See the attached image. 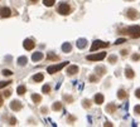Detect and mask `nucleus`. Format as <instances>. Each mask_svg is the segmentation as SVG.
Listing matches in <instances>:
<instances>
[{"mask_svg":"<svg viewBox=\"0 0 140 127\" xmlns=\"http://www.w3.org/2000/svg\"><path fill=\"white\" fill-rule=\"evenodd\" d=\"M125 42H126L125 38H120V39H117V40L115 42V44H122V43H125Z\"/></svg>","mask_w":140,"mask_h":127,"instance_id":"nucleus-31","label":"nucleus"},{"mask_svg":"<svg viewBox=\"0 0 140 127\" xmlns=\"http://www.w3.org/2000/svg\"><path fill=\"white\" fill-rule=\"evenodd\" d=\"M30 1H32V3H37V1H38V0H30Z\"/></svg>","mask_w":140,"mask_h":127,"instance_id":"nucleus-42","label":"nucleus"},{"mask_svg":"<svg viewBox=\"0 0 140 127\" xmlns=\"http://www.w3.org/2000/svg\"><path fill=\"white\" fill-rule=\"evenodd\" d=\"M127 33L130 34L131 38H140V26L139 25H133L127 28Z\"/></svg>","mask_w":140,"mask_h":127,"instance_id":"nucleus-2","label":"nucleus"},{"mask_svg":"<svg viewBox=\"0 0 140 127\" xmlns=\"http://www.w3.org/2000/svg\"><path fill=\"white\" fill-rule=\"evenodd\" d=\"M83 107H85V108H90V107H91V102H90L88 101V99H83Z\"/></svg>","mask_w":140,"mask_h":127,"instance_id":"nucleus-26","label":"nucleus"},{"mask_svg":"<svg viewBox=\"0 0 140 127\" xmlns=\"http://www.w3.org/2000/svg\"><path fill=\"white\" fill-rule=\"evenodd\" d=\"M106 47H109V43L102 42V40H95L91 45V52H95L100 48H106Z\"/></svg>","mask_w":140,"mask_h":127,"instance_id":"nucleus-3","label":"nucleus"},{"mask_svg":"<svg viewBox=\"0 0 140 127\" xmlns=\"http://www.w3.org/2000/svg\"><path fill=\"white\" fill-rule=\"evenodd\" d=\"M71 49H72V45L70 43H64L63 45H62V51L64 52V53H68V52H71Z\"/></svg>","mask_w":140,"mask_h":127,"instance_id":"nucleus-17","label":"nucleus"},{"mask_svg":"<svg viewBox=\"0 0 140 127\" xmlns=\"http://www.w3.org/2000/svg\"><path fill=\"white\" fill-rule=\"evenodd\" d=\"M67 64H68V62H63V63H59V64L51 65V67H48V68H47V72H48V73H51V74L57 73V72H59L62 68H64Z\"/></svg>","mask_w":140,"mask_h":127,"instance_id":"nucleus-1","label":"nucleus"},{"mask_svg":"<svg viewBox=\"0 0 140 127\" xmlns=\"http://www.w3.org/2000/svg\"><path fill=\"white\" fill-rule=\"evenodd\" d=\"M47 59L48 60H58V56H56L53 53H49V54H47Z\"/></svg>","mask_w":140,"mask_h":127,"instance_id":"nucleus-20","label":"nucleus"},{"mask_svg":"<svg viewBox=\"0 0 140 127\" xmlns=\"http://www.w3.org/2000/svg\"><path fill=\"white\" fill-rule=\"evenodd\" d=\"M1 106H3V96L0 95V107H1Z\"/></svg>","mask_w":140,"mask_h":127,"instance_id":"nucleus-39","label":"nucleus"},{"mask_svg":"<svg viewBox=\"0 0 140 127\" xmlns=\"http://www.w3.org/2000/svg\"><path fill=\"white\" fill-rule=\"evenodd\" d=\"M86 45H87V40H86V39L81 38V39H78V40H77V47L80 48V49H83Z\"/></svg>","mask_w":140,"mask_h":127,"instance_id":"nucleus-12","label":"nucleus"},{"mask_svg":"<svg viewBox=\"0 0 140 127\" xmlns=\"http://www.w3.org/2000/svg\"><path fill=\"white\" fill-rule=\"evenodd\" d=\"M106 57V53H98V54H91V56H87V60H102Z\"/></svg>","mask_w":140,"mask_h":127,"instance_id":"nucleus-6","label":"nucleus"},{"mask_svg":"<svg viewBox=\"0 0 140 127\" xmlns=\"http://www.w3.org/2000/svg\"><path fill=\"white\" fill-rule=\"evenodd\" d=\"M61 108H62V104H61L59 102H56V103H53V109H54V111H59Z\"/></svg>","mask_w":140,"mask_h":127,"instance_id":"nucleus-24","label":"nucleus"},{"mask_svg":"<svg viewBox=\"0 0 140 127\" xmlns=\"http://www.w3.org/2000/svg\"><path fill=\"white\" fill-rule=\"evenodd\" d=\"M90 81H91V82H96V81H97V78H96L95 76H90Z\"/></svg>","mask_w":140,"mask_h":127,"instance_id":"nucleus-36","label":"nucleus"},{"mask_svg":"<svg viewBox=\"0 0 140 127\" xmlns=\"http://www.w3.org/2000/svg\"><path fill=\"white\" fill-rule=\"evenodd\" d=\"M76 73H78V67L77 65H70L67 68V74L68 76H75Z\"/></svg>","mask_w":140,"mask_h":127,"instance_id":"nucleus-9","label":"nucleus"},{"mask_svg":"<svg viewBox=\"0 0 140 127\" xmlns=\"http://www.w3.org/2000/svg\"><path fill=\"white\" fill-rule=\"evenodd\" d=\"M95 103H97V104H102L104 103V96L101 95V93H97V95L95 96Z\"/></svg>","mask_w":140,"mask_h":127,"instance_id":"nucleus-13","label":"nucleus"},{"mask_svg":"<svg viewBox=\"0 0 140 127\" xmlns=\"http://www.w3.org/2000/svg\"><path fill=\"white\" fill-rule=\"evenodd\" d=\"M32 99H33V102L38 103V102H41V101H42V97L39 96V95H33V96H32Z\"/></svg>","mask_w":140,"mask_h":127,"instance_id":"nucleus-21","label":"nucleus"},{"mask_svg":"<svg viewBox=\"0 0 140 127\" xmlns=\"http://www.w3.org/2000/svg\"><path fill=\"white\" fill-rule=\"evenodd\" d=\"M71 12V8H70V5L67 4V3H61L59 4V6H58V13L61 15H68Z\"/></svg>","mask_w":140,"mask_h":127,"instance_id":"nucleus-4","label":"nucleus"},{"mask_svg":"<svg viewBox=\"0 0 140 127\" xmlns=\"http://www.w3.org/2000/svg\"><path fill=\"white\" fill-rule=\"evenodd\" d=\"M64 99L66 101H68V102H72L73 99H72V97H70V96H64Z\"/></svg>","mask_w":140,"mask_h":127,"instance_id":"nucleus-37","label":"nucleus"},{"mask_svg":"<svg viewBox=\"0 0 140 127\" xmlns=\"http://www.w3.org/2000/svg\"><path fill=\"white\" fill-rule=\"evenodd\" d=\"M10 95H12V92H10V91H5V92H4V95H3V96H4V97H7V98H8V97H10Z\"/></svg>","mask_w":140,"mask_h":127,"instance_id":"nucleus-34","label":"nucleus"},{"mask_svg":"<svg viewBox=\"0 0 140 127\" xmlns=\"http://www.w3.org/2000/svg\"><path fill=\"white\" fill-rule=\"evenodd\" d=\"M126 15H127V18H129V19H131V20H135V19H138L139 16H140V14L136 12L135 9H127Z\"/></svg>","mask_w":140,"mask_h":127,"instance_id":"nucleus-5","label":"nucleus"},{"mask_svg":"<svg viewBox=\"0 0 140 127\" xmlns=\"http://www.w3.org/2000/svg\"><path fill=\"white\" fill-rule=\"evenodd\" d=\"M135 96H136L138 98H140V88H138V89L135 91Z\"/></svg>","mask_w":140,"mask_h":127,"instance_id":"nucleus-38","label":"nucleus"},{"mask_svg":"<svg viewBox=\"0 0 140 127\" xmlns=\"http://www.w3.org/2000/svg\"><path fill=\"white\" fill-rule=\"evenodd\" d=\"M116 60H117V57H116V56H110V57H109V62H110V63H115Z\"/></svg>","mask_w":140,"mask_h":127,"instance_id":"nucleus-28","label":"nucleus"},{"mask_svg":"<svg viewBox=\"0 0 140 127\" xmlns=\"http://www.w3.org/2000/svg\"><path fill=\"white\" fill-rule=\"evenodd\" d=\"M54 3H56V0H43V4L46 6H52Z\"/></svg>","mask_w":140,"mask_h":127,"instance_id":"nucleus-23","label":"nucleus"},{"mask_svg":"<svg viewBox=\"0 0 140 127\" xmlns=\"http://www.w3.org/2000/svg\"><path fill=\"white\" fill-rule=\"evenodd\" d=\"M42 58H43V53H41V52L33 53V57H32V59L34 60V62H38V60H41Z\"/></svg>","mask_w":140,"mask_h":127,"instance_id":"nucleus-14","label":"nucleus"},{"mask_svg":"<svg viewBox=\"0 0 140 127\" xmlns=\"http://www.w3.org/2000/svg\"><path fill=\"white\" fill-rule=\"evenodd\" d=\"M10 15H12V10L9 8H7V6L0 8V16H1V18H9Z\"/></svg>","mask_w":140,"mask_h":127,"instance_id":"nucleus-7","label":"nucleus"},{"mask_svg":"<svg viewBox=\"0 0 140 127\" xmlns=\"http://www.w3.org/2000/svg\"><path fill=\"white\" fill-rule=\"evenodd\" d=\"M115 111H116V106L114 103L107 104V107H106V112H107V113H114Z\"/></svg>","mask_w":140,"mask_h":127,"instance_id":"nucleus-15","label":"nucleus"},{"mask_svg":"<svg viewBox=\"0 0 140 127\" xmlns=\"http://www.w3.org/2000/svg\"><path fill=\"white\" fill-rule=\"evenodd\" d=\"M10 125H12V126H14V125H16V120L13 117L12 120H10Z\"/></svg>","mask_w":140,"mask_h":127,"instance_id":"nucleus-35","label":"nucleus"},{"mask_svg":"<svg viewBox=\"0 0 140 127\" xmlns=\"http://www.w3.org/2000/svg\"><path fill=\"white\" fill-rule=\"evenodd\" d=\"M10 83H12V82H0V88H4V87H7L8 84H10Z\"/></svg>","mask_w":140,"mask_h":127,"instance_id":"nucleus-30","label":"nucleus"},{"mask_svg":"<svg viewBox=\"0 0 140 127\" xmlns=\"http://www.w3.org/2000/svg\"><path fill=\"white\" fill-rule=\"evenodd\" d=\"M43 79H44V76H43L42 73H37L34 77H33V81L37 82V83H38V82H42Z\"/></svg>","mask_w":140,"mask_h":127,"instance_id":"nucleus-16","label":"nucleus"},{"mask_svg":"<svg viewBox=\"0 0 140 127\" xmlns=\"http://www.w3.org/2000/svg\"><path fill=\"white\" fill-rule=\"evenodd\" d=\"M23 47L27 49V51H32V49L35 47V43L33 42L32 39H25L24 43H23Z\"/></svg>","mask_w":140,"mask_h":127,"instance_id":"nucleus-8","label":"nucleus"},{"mask_svg":"<svg viewBox=\"0 0 140 127\" xmlns=\"http://www.w3.org/2000/svg\"><path fill=\"white\" fill-rule=\"evenodd\" d=\"M134 112H135L136 114H140V104L135 106V108H134Z\"/></svg>","mask_w":140,"mask_h":127,"instance_id":"nucleus-32","label":"nucleus"},{"mask_svg":"<svg viewBox=\"0 0 140 127\" xmlns=\"http://www.w3.org/2000/svg\"><path fill=\"white\" fill-rule=\"evenodd\" d=\"M126 96H127V93L124 89H120L119 92H117V97H119V99H124V98H126Z\"/></svg>","mask_w":140,"mask_h":127,"instance_id":"nucleus-18","label":"nucleus"},{"mask_svg":"<svg viewBox=\"0 0 140 127\" xmlns=\"http://www.w3.org/2000/svg\"><path fill=\"white\" fill-rule=\"evenodd\" d=\"M42 91H43V93H49L51 92V87H49L48 84H46V86H43Z\"/></svg>","mask_w":140,"mask_h":127,"instance_id":"nucleus-27","label":"nucleus"},{"mask_svg":"<svg viewBox=\"0 0 140 127\" xmlns=\"http://www.w3.org/2000/svg\"><path fill=\"white\" fill-rule=\"evenodd\" d=\"M10 108L13 109V111H20L21 109V103L19 101H13L10 103Z\"/></svg>","mask_w":140,"mask_h":127,"instance_id":"nucleus-10","label":"nucleus"},{"mask_svg":"<svg viewBox=\"0 0 140 127\" xmlns=\"http://www.w3.org/2000/svg\"><path fill=\"white\" fill-rule=\"evenodd\" d=\"M16 92H18V95H24L25 93V87L24 86H19L16 88Z\"/></svg>","mask_w":140,"mask_h":127,"instance_id":"nucleus-22","label":"nucleus"},{"mask_svg":"<svg viewBox=\"0 0 140 127\" xmlns=\"http://www.w3.org/2000/svg\"><path fill=\"white\" fill-rule=\"evenodd\" d=\"M126 53H127V51H121V54H122V56H126Z\"/></svg>","mask_w":140,"mask_h":127,"instance_id":"nucleus-40","label":"nucleus"},{"mask_svg":"<svg viewBox=\"0 0 140 127\" xmlns=\"http://www.w3.org/2000/svg\"><path fill=\"white\" fill-rule=\"evenodd\" d=\"M96 72H98L100 76H104L105 72H106V69H105L104 67H97V68H96Z\"/></svg>","mask_w":140,"mask_h":127,"instance_id":"nucleus-25","label":"nucleus"},{"mask_svg":"<svg viewBox=\"0 0 140 127\" xmlns=\"http://www.w3.org/2000/svg\"><path fill=\"white\" fill-rule=\"evenodd\" d=\"M3 74H4V76H12L13 72L9 70V69H4V70H3Z\"/></svg>","mask_w":140,"mask_h":127,"instance_id":"nucleus-29","label":"nucleus"},{"mask_svg":"<svg viewBox=\"0 0 140 127\" xmlns=\"http://www.w3.org/2000/svg\"><path fill=\"white\" fill-rule=\"evenodd\" d=\"M133 60H140V54H133Z\"/></svg>","mask_w":140,"mask_h":127,"instance_id":"nucleus-33","label":"nucleus"},{"mask_svg":"<svg viewBox=\"0 0 140 127\" xmlns=\"http://www.w3.org/2000/svg\"><path fill=\"white\" fill-rule=\"evenodd\" d=\"M125 76H126V78L131 79V78H134V77H135V73H134V70H133L131 68H126V69H125Z\"/></svg>","mask_w":140,"mask_h":127,"instance_id":"nucleus-11","label":"nucleus"},{"mask_svg":"<svg viewBox=\"0 0 140 127\" xmlns=\"http://www.w3.org/2000/svg\"><path fill=\"white\" fill-rule=\"evenodd\" d=\"M18 63H19V65H25L28 63V58L27 57H19L18 58Z\"/></svg>","mask_w":140,"mask_h":127,"instance_id":"nucleus-19","label":"nucleus"},{"mask_svg":"<svg viewBox=\"0 0 140 127\" xmlns=\"http://www.w3.org/2000/svg\"><path fill=\"white\" fill-rule=\"evenodd\" d=\"M42 112H48V109H47L46 107H43V108H42Z\"/></svg>","mask_w":140,"mask_h":127,"instance_id":"nucleus-41","label":"nucleus"}]
</instances>
